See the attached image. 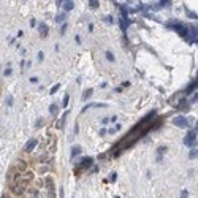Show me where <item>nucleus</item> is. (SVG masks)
Returning <instances> with one entry per match:
<instances>
[{"label":"nucleus","instance_id":"4","mask_svg":"<svg viewBox=\"0 0 198 198\" xmlns=\"http://www.w3.org/2000/svg\"><path fill=\"white\" fill-rule=\"evenodd\" d=\"M35 143H36V141H35V139H32V141H29V144H27V147H25V149H27V150H32V149L35 147Z\"/></svg>","mask_w":198,"mask_h":198},{"label":"nucleus","instance_id":"13","mask_svg":"<svg viewBox=\"0 0 198 198\" xmlns=\"http://www.w3.org/2000/svg\"><path fill=\"white\" fill-rule=\"evenodd\" d=\"M196 157V149L195 150H192V152H190V158H195Z\"/></svg>","mask_w":198,"mask_h":198},{"label":"nucleus","instance_id":"7","mask_svg":"<svg viewBox=\"0 0 198 198\" xmlns=\"http://www.w3.org/2000/svg\"><path fill=\"white\" fill-rule=\"evenodd\" d=\"M59 87H60V84H55V86L51 89V93H55V92H57L59 90Z\"/></svg>","mask_w":198,"mask_h":198},{"label":"nucleus","instance_id":"10","mask_svg":"<svg viewBox=\"0 0 198 198\" xmlns=\"http://www.w3.org/2000/svg\"><path fill=\"white\" fill-rule=\"evenodd\" d=\"M40 29H41V35H46V32H48V30H46V29H48V27H46V25L43 24V25L40 27Z\"/></svg>","mask_w":198,"mask_h":198},{"label":"nucleus","instance_id":"11","mask_svg":"<svg viewBox=\"0 0 198 198\" xmlns=\"http://www.w3.org/2000/svg\"><path fill=\"white\" fill-rule=\"evenodd\" d=\"M90 93H92V90L89 89V90H86V93H84V98H89L90 97Z\"/></svg>","mask_w":198,"mask_h":198},{"label":"nucleus","instance_id":"5","mask_svg":"<svg viewBox=\"0 0 198 198\" xmlns=\"http://www.w3.org/2000/svg\"><path fill=\"white\" fill-rule=\"evenodd\" d=\"M79 152H81V147H78V146H76V147H73V149H71V157H74V155L79 154Z\"/></svg>","mask_w":198,"mask_h":198},{"label":"nucleus","instance_id":"1","mask_svg":"<svg viewBox=\"0 0 198 198\" xmlns=\"http://www.w3.org/2000/svg\"><path fill=\"white\" fill-rule=\"evenodd\" d=\"M195 141H196V131L190 130V131H188V135L184 138V144L188 146V147H192V146L195 144Z\"/></svg>","mask_w":198,"mask_h":198},{"label":"nucleus","instance_id":"8","mask_svg":"<svg viewBox=\"0 0 198 198\" xmlns=\"http://www.w3.org/2000/svg\"><path fill=\"white\" fill-rule=\"evenodd\" d=\"M68 100H70V97H68V93H67V95L63 97V106H67V105H68Z\"/></svg>","mask_w":198,"mask_h":198},{"label":"nucleus","instance_id":"17","mask_svg":"<svg viewBox=\"0 0 198 198\" xmlns=\"http://www.w3.org/2000/svg\"><path fill=\"white\" fill-rule=\"evenodd\" d=\"M116 198H119V196H116Z\"/></svg>","mask_w":198,"mask_h":198},{"label":"nucleus","instance_id":"16","mask_svg":"<svg viewBox=\"0 0 198 198\" xmlns=\"http://www.w3.org/2000/svg\"><path fill=\"white\" fill-rule=\"evenodd\" d=\"M36 81H38V78H35V76H33V78H30V82H36Z\"/></svg>","mask_w":198,"mask_h":198},{"label":"nucleus","instance_id":"9","mask_svg":"<svg viewBox=\"0 0 198 198\" xmlns=\"http://www.w3.org/2000/svg\"><path fill=\"white\" fill-rule=\"evenodd\" d=\"M49 111H51V114H57V106H54V105H52Z\"/></svg>","mask_w":198,"mask_h":198},{"label":"nucleus","instance_id":"12","mask_svg":"<svg viewBox=\"0 0 198 198\" xmlns=\"http://www.w3.org/2000/svg\"><path fill=\"white\" fill-rule=\"evenodd\" d=\"M106 57H108V60H111V62L114 60V57H112V54H111V52H106Z\"/></svg>","mask_w":198,"mask_h":198},{"label":"nucleus","instance_id":"2","mask_svg":"<svg viewBox=\"0 0 198 198\" xmlns=\"http://www.w3.org/2000/svg\"><path fill=\"white\" fill-rule=\"evenodd\" d=\"M173 124L177 125V127H181V128H185V127H187V119H185V117H176V119L173 120Z\"/></svg>","mask_w":198,"mask_h":198},{"label":"nucleus","instance_id":"15","mask_svg":"<svg viewBox=\"0 0 198 198\" xmlns=\"http://www.w3.org/2000/svg\"><path fill=\"white\" fill-rule=\"evenodd\" d=\"M90 5H92L93 8H97V6H98V2H90Z\"/></svg>","mask_w":198,"mask_h":198},{"label":"nucleus","instance_id":"14","mask_svg":"<svg viewBox=\"0 0 198 198\" xmlns=\"http://www.w3.org/2000/svg\"><path fill=\"white\" fill-rule=\"evenodd\" d=\"M181 198H187V190H184V192L181 193Z\"/></svg>","mask_w":198,"mask_h":198},{"label":"nucleus","instance_id":"3","mask_svg":"<svg viewBox=\"0 0 198 198\" xmlns=\"http://www.w3.org/2000/svg\"><path fill=\"white\" fill-rule=\"evenodd\" d=\"M90 162H92V158H86V160H82L81 168H86V166H89V165H90Z\"/></svg>","mask_w":198,"mask_h":198},{"label":"nucleus","instance_id":"6","mask_svg":"<svg viewBox=\"0 0 198 198\" xmlns=\"http://www.w3.org/2000/svg\"><path fill=\"white\" fill-rule=\"evenodd\" d=\"M73 2H65V10H67V11H70V10H73Z\"/></svg>","mask_w":198,"mask_h":198}]
</instances>
